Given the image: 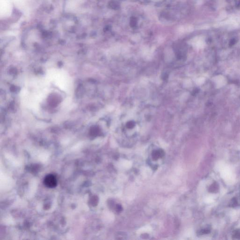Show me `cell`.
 <instances>
[{"label": "cell", "mask_w": 240, "mask_h": 240, "mask_svg": "<svg viewBox=\"0 0 240 240\" xmlns=\"http://www.w3.org/2000/svg\"><path fill=\"white\" fill-rule=\"evenodd\" d=\"M141 114L136 110H127L120 116L116 135L118 142L125 146H133L140 139L143 127Z\"/></svg>", "instance_id": "cell-1"}, {"label": "cell", "mask_w": 240, "mask_h": 240, "mask_svg": "<svg viewBox=\"0 0 240 240\" xmlns=\"http://www.w3.org/2000/svg\"><path fill=\"white\" fill-rule=\"evenodd\" d=\"M57 183V179L53 175H48L44 178V184L49 188H53L56 187Z\"/></svg>", "instance_id": "cell-3"}, {"label": "cell", "mask_w": 240, "mask_h": 240, "mask_svg": "<svg viewBox=\"0 0 240 240\" xmlns=\"http://www.w3.org/2000/svg\"><path fill=\"white\" fill-rule=\"evenodd\" d=\"M165 152L162 148L153 145L150 147L148 153L147 161L152 169H157L163 163L165 158Z\"/></svg>", "instance_id": "cell-2"}]
</instances>
